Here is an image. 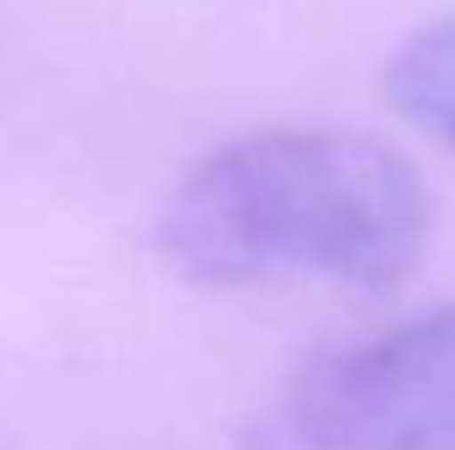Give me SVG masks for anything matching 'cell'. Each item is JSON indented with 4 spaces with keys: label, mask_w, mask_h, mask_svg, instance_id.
<instances>
[{
    "label": "cell",
    "mask_w": 455,
    "mask_h": 450,
    "mask_svg": "<svg viewBox=\"0 0 455 450\" xmlns=\"http://www.w3.org/2000/svg\"><path fill=\"white\" fill-rule=\"evenodd\" d=\"M164 254L207 286L323 281L381 297L429 244V191L381 138L265 127L207 154L170 197Z\"/></svg>",
    "instance_id": "cell-1"
},
{
    "label": "cell",
    "mask_w": 455,
    "mask_h": 450,
    "mask_svg": "<svg viewBox=\"0 0 455 450\" xmlns=\"http://www.w3.org/2000/svg\"><path fill=\"white\" fill-rule=\"evenodd\" d=\"M286 424L302 450H455V308L307 355Z\"/></svg>",
    "instance_id": "cell-2"
},
{
    "label": "cell",
    "mask_w": 455,
    "mask_h": 450,
    "mask_svg": "<svg viewBox=\"0 0 455 450\" xmlns=\"http://www.w3.org/2000/svg\"><path fill=\"white\" fill-rule=\"evenodd\" d=\"M387 101L455 159V16L429 21L392 53Z\"/></svg>",
    "instance_id": "cell-3"
}]
</instances>
